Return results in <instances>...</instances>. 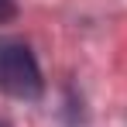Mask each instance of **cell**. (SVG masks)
Instances as JSON below:
<instances>
[{
  "label": "cell",
  "mask_w": 127,
  "mask_h": 127,
  "mask_svg": "<svg viewBox=\"0 0 127 127\" xmlns=\"http://www.w3.org/2000/svg\"><path fill=\"white\" fill-rule=\"evenodd\" d=\"M0 93L14 100H38L45 93L38 59L17 38H0Z\"/></svg>",
  "instance_id": "obj_1"
},
{
  "label": "cell",
  "mask_w": 127,
  "mask_h": 127,
  "mask_svg": "<svg viewBox=\"0 0 127 127\" xmlns=\"http://www.w3.org/2000/svg\"><path fill=\"white\" fill-rule=\"evenodd\" d=\"M14 14H17V3H14V0H0V24L10 21Z\"/></svg>",
  "instance_id": "obj_2"
},
{
  "label": "cell",
  "mask_w": 127,
  "mask_h": 127,
  "mask_svg": "<svg viewBox=\"0 0 127 127\" xmlns=\"http://www.w3.org/2000/svg\"><path fill=\"white\" fill-rule=\"evenodd\" d=\"M0 127H10V120H0Z\"/></svg>",
  "instance_id": "obj_3"
}]
</instances>
